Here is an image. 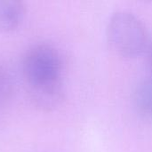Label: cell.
<instances>
[{
	"mask_svg": "<svg viewBox=\"0 0 152 152\" xmlns=\"http://www.w3.org/2000/svg\"><path fill=\"white\" fill-rule=\"evenodd\" d=\"M134 99L138 112L144 118L152 119V76L139 83Z\"/></svg>",
	"mask_w": 152,
	"mask_h": 152,
	"instance_id": "obj_5",
	"label": "cell"
},
{
	"mask_svg": "<svg viewBox=\"0 0 152 152\" xmlns=\"http://www.w3.org/2000/svg\"><path fill=\"white\" fill-rule=\"evenodd\" d=\"M24 16V7L21 3L11 0H0V32L15 29Z\"/></svg>",
	"mask_w": 152,
	"mask_h": 152,
	"instance_id": "obj_4",
	"label": "cell"
},
{
	"mask_svg": "<svg viewBox=\"0 0 152 152\" xmlns=\"http://www.w3.org/2000/svg\"><path fill=\"white\" fill-rule=\"evenodd\" d=\"M28 94L36 108L44 111L53 110L63 100L64 92L61 80L28 86Z\"/></svg>",
	"mask_w": 152,
	"mask_h": 152,
	"instance_id": "obj_3",
	"label": "cell"
},
{
	"mask_svg": "<svg viewBox=\"0 0 152 152\" xmlns=\"http://www.w3.org/2000/svg\"><path fill=\"white\" fill-rule=\"evenodd\" d=\"M108 37L116 52L127 57L140 54L148 43L142 21L126 11L117 12L111 16L108 25Z\"/></svg>",
	"mask_w": 152,
	"mask_h": 152,
	"instance_id": "obj_1",
	"label": "cell"
},
{
	"mask_svg": "<svg viewBox=\"0 0 152 152\" xmlns=\"http://www.w3.org/2000/svg\"><path fill=\"white\" fill-rule=\"evenodd\" d=\"M148 58H149V64L152 71V42L149 45V51H148Z\"/></svg>",
	"mask_w": 152,
	"mask_h": 152,
	"instance_id": "obj_7",
	"label": "cell"
},
{
	"mask_svg": "<svg viewBox=\"0 0 152 152\" xmlns=\"http://www.w3.org/2000/svg\"><path fill=\"white\" fill-rule=\"evenodd\" d=\"M62 61L52 45L41 44L30 48L23 61V71L28 86L61 80Z\"/></svg>",
	"mask_w": 152,
	"mask_h": 152,
	"instance_id": "obj_2",
	"label": "cell"
},
{
	"mask_svg": "<svg viewBox=\"0 0 152 152\" xmlns=\"http://www.w3.org/2000/svg\"><path fill=\"white\" fill-rule=\"evenodd\" d=\"M13 80L9 71L0 65V107L5 105L13 94Z\"/></svg>",
	"mask_w": 152,
	"mask_h": 152,
	"instance_id": "obj_6",
	"label": "cell"
}]
</instances>
